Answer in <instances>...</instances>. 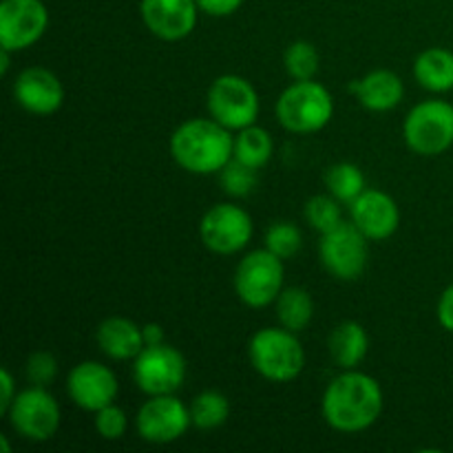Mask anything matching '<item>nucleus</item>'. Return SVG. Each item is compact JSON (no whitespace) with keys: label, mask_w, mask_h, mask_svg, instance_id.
<instances>
[{"label":"nucleus","mask_w":453,"mask_h":453,"mask_svg":"<svg viewBox=\"0 0 453 453\" xmlns=\"http://www.w3.org/2000/svg\"><path fill=\"white\" fill-rule=\"evenodd\" d=\"M208 113L230 131L252 127L259 118V96L246 78L234 73L219 75L206 96Z\"/></svg>","instance_id":"nucleus-7"},{"label":"nucleus","mask_w":453,"mask_h":453,"mask_svg":"<svg viewBox=\"0 0 453 453\" xmlns=\"http://www.w3.org/2000/svg\"><path fill=\"white\" fill-rule=\"evenodd\" d=\"M319 58L317 47L308 40H296L283 53V66L292 80H314L319 73Z\"/></svg>","instance_id":"nucleus-26"},{"label":"nucleus","mask_w":453,"mask_h":453,"mask_svg":"<svg viewBox=\"0 0 453 453\" xmlns=\"http://www.w3.org/2000/svg\"><path fill=\"white\" fill-rule=\"evenodd\" d=\"M49 27L42 0H3L0 3V47L22 51L38 42Z\"/></svg>","instance_id":"nucleus-13"},{"label":"nucleus","mask_w":453,"mask_h":453,"mask_svg":"<svg viewBox=\"0 0 453 453\" xmlns=\"http://www.w3.org/2000/svg\"><path fill=\"white\" fill-rule=\"evenodd\" d=\"M305 219L319 233H327V230L336 228L343 221V212H341V202L334 195H314L308 203H305Z\"/></svg>","instance_id":"nucleus-28"},{"label":"nucleus","mask_w":453,"mask_h":453,"mask_svg":"<svg viewBox=\"0 0 453 453\" xmlns=\"http://www.w3.org/2000/svg\"><path fill=\"white\" fill-rule=\"evenodd\" d=\"M133 379L149 396L175 394L186 380V361L173 345H146L133 361Z\"/></svg>","instance_id":"nucleus-10"},{"label":"nucleus","mask_w":453,"mask_h":453,"mask_svg":"<svg viewBox=\"0 0 453 453\" xmlns=\"http://www.w3.org/2000/svg\"><path fill=\"white\" fill-rule=\"evenodd\" d=\"M283 290V259L261 248L239 261L234 270V292L248 308H265L274 303Z\"/></svg>","instance_id":"nucleus-6"},{"label":"nucleus","mask_w":453,"mask_h":453,"mask_svg":"<svg viewBox=\"0 0 453 453\" xmlns=\"http://www.w3.org/2000/svg\"><path fill=\"white\" fill-rule=\"evenodd\" d=\"M97 348L113 361H135L137 354L146 348L142 327L124 317H109L97 326Z\"/></svg>","instance_id":"nucleus-19"},{"label":"nucleus","mask_w":453,"mask_h":453,"mask_svg":"<svg viewBox=\"0 0 453 453\" xmlns=\"http://www.w3.org/2000/svg\"><path fill=\"white\" fill-rule=\"evenodd\" d=\"M407 146L416 155L436 157L453 146V104L445 100H425L416 104L403 124Z\"/></svg>","instance_id":"nucleus-5"},{"label":"nucleus","mask_w":453,"mask_h":453,"mask_svg":"<svg viewBox=\"0 0 453 453\" xmlns=\"http://www.w3.org/2000/svg\"><path fill=\"white\" fill-rule=\"evenodd\" d=\"M274 303L279 323L290 332L305 330L314 317V299L305 288H283Z\"/></svg>","instance_id":"nucleus-22"},{"label":"nucleus","mask_w":453,"mask_h":453,"mask_svg":"<svg viewBox=\"0 0 453 453\" xmlns=\"http://www.w3.org/2000/svg\"><path fill=\"white\" fill-rule=\"evenodd\" d=\"M327 349L334 365H339L341 370H357L370 352V336L361 323L343 321L332 330Z\"/></svg>","instance_id":"nucleus-20"},{"label":"nucleus","mask_w":453,"mask_h":453,"mask_svg":"<svg viewBox=\"0 0 453 453\" xmlns=\"http://www.w3.org/2000/svg\"><path fill=\"white\" fill-rule=\"evenodd\" d=\"M199 9L208 16H215V18H226V16H233L239 7L243 4V0H197Z\"/></svg>","instance_id":"nucleus-32"},{"label":"nucleus","mask_w":453,"mask_h":453,"mask_svg":"<svg viewBox=\"0 0 453 453\" xmlns=\"http://www.w3.org/2000/svg\"><path fill=\"white\" fill-rule=\"evenodd\" d=\"M12 53L13 51H9V49L0 47V73L3 75H7L9 66H12Z\"/></svg>","instance_id":"nucleus-36"},{"label":"nucleus","mask_w":453,"mask_h":453,"mask_svg":"<svg viewBox=\"0 0 453 453\" xmlns=\"http://www.w3.org/2000/svg\"><path fill=\"white\" fill-rule=\"evenodd\" d=\"M197 0H142L140 13L146 29L159 40L175 42L193 34L199 16Z\"/></svg>","instance_id":"nucleus-15"},{"label":"nucleus","mask_w":453,"mask_h":453,"mask_svg":"<svg viewBox=\"0 0 453 453\" xmlns=\"http://www.w3.org/2000/svg\"><path fill=\"white\" fill-rule=\"evenodd\" d=\"M219 181L224 193L230 195V197H248L257 188V181L259 180H257L255 168L246 166V164L237 162L233 157L219 171Z\"/></svg>","instance_id":"nucleus-29"},{"label":"nucleus","mask_w":453,"mask_h":453,"mask_svg":"<svg viewBox=\"0 0 453 453\" xmlns=\"http://www.w3.org/2000/svg\"><path fill=\"white\" fill-rule=\"evenodd\" d=\"M190 418H193L195 427L202 432L219 429L230 418L228 396L217 389H206V392L197 394L195 401L190 403Z\"/></svg>","instance_id":"nucleus-24"},{"label":"nucleus","mask_w":453,"mask_h":453,"mask_svg":"<svg viewBox=\"0 0 453 453\" xmlns=\"http://www.w3.org/2000/svg\"><path fill=\"white\" fill-rule=\"evenodd\" d=\"M352 221L370 242H383L398 230L401 211L394 197L379 188H365L361 197L349 203Z\"/></svg>","instance_id":"nucleus-16"},{"label":"nucleus","mask_w":453,"mask_h":453,"mask_svg":"<svg viewBox=\"0 0 453 453\" xmlns=\"http://www.w3.org/2000/svg\"><path fill=\"white\" fill-rule=\"evenodd\" d=\"M171 155L193 175H212L234 157V137L217 119L195 118L173 131Z\"/></svg>","instance_id":"nucleus-2"},{"label":"nucleus","mask_w":453,"mask_h":453,"mask_svg":"<svg viewBox=\"0 0 453 453\" xmlns=\"http://www.w3.org/2000/svg\"><path fill=\"white\" fill-rule=\"evenodd\" d=\"M118 379L113 370L97 361H82L69 372L66 394L84 411H100L118 398Z\"/></svg>","instance_id":"nucleus-14"},{"label":"nucleus","mask_w":453,"mask_h":453,"mask_svg":"<svg viewBox=\"0 0 453 453\" xmlns=\"http://www.w3.org/2000/svg\"><path fill=\"white\" fill-rule=\"evenodd\" d=\"M277 119L286 131L310 135L330 124L334 115V100L323 84L314 80H295L279 96Z\"/></svg>","instance_id":"nucleus-4"},{"label":"nucleus","mask_w":453,"mask_h":453,"mask_svg":"<svg viewBox=\"0 0 453 453\" xmlns=\"http://www.w3.org/2000/svg\"><path fill=\"white\" fill-rule=\"evenodd\" d=\"M127 411H124L122 407L115 405V403H111V405L96 411V432L100 434L104 441H119V438L127 434Z\"/></svg>","instance_id":"nucleus-30"},{"label":"nucleus","mask_w":453,"mask_h":453,"mask_svg":"<svg viewBox=\"0 0 453 453\" xmlns=\"http://www.w3.org/2000/svg\"><path fill=\"white\" fill-rule=\"evenodd\" d=\"M248 358L259 376L273 383H290L303 372L305 349L296 332L286 327H264L248 343Z\"/></svg>","instance_id":"nucleus-3"},{"label":"nucleus","mask_w":453,"mask_h":453,"mask_svg":"<svg viewBox=\"0 0 453 453\" xmlns=\"http://www.w3.org/2000/svg\"><path fill=\"white\" fill-rule=\"evenodd\" d=\"M273 137H270L265 128L257 127V124L242 128L239 135L234 137V159L255 168V171L264 168L270 162V157H273Z\"/></svg>","instance_id":"nucleus-23"},{"label":"nucleus","mask_w":453,"mask_h":453,"mask_svg":"<svg viewBox=\"0 0 453 453\" xmlns=\"http://www.w3.org/2000/svg\"><path fill=\"white\" fill-rule=\"evenodd\" d=\"M58 374V361L51 352H31L27 358V380L38 388H49Z\"/></svg>","instance_id":"nucleus-31"},{"label":"nucleus","mask_w":453,"mask_h":453,"mask_svg":"<svg viewBox=\"0 0 453 453\" xmlns=\"http://www.w3.org/2000/svg\"><path fill=\"white\" fill-rule=\"evenodd\" d=\"M252 230H255V224L248 211L224 202L212 206L202 217L199 237L203 246L215 255H234L250 243Z\"/></svg>","instance_id":"nucleus-11"},{"label":"nucleus","mask_w":453,"mask_h":453,"mask_svg":"<svg viewBox=\"0 0 453 453\" xmlns=\"http://www.w3.org/2000/svg\"><path fill=\"white\" fill-rule=\"evenodd\" d=\"M326 186L341 203H352L365 190V175L357 164L341 162L327 168Z\"/></svg>","instance_id":"nucleus-25"},{"label":"nucleus","mask_w":453,"mask_h":453,"mask_svg":"<svg viewBox=\"0 0 453 453\" xmlns=\"http://www.w3.org/2000/svg\"><path fill=\"white\" fill-rule=\"evenodd\" d=\"M0 389H3V394H0V414H7V410L12 407L13 398L18 396L16 383H13V376L7 367H3V370H0Z\"/></svg>","instance_id":"nucleus-34"},{"label":"nucleus","mask_w":453,"mask_h":453,"mask_svg":"<svg viewBox=\"0 0 453 453\" xmlns=\"http://www.w3.org/2000/svg\"><path fill=\"white\" fill-rule=\"evenodd\" d=\"M303 246V234L292 221H274L265 233V248L279 259H292Z\"/></svg>","instance_id":"nucleus-27"},{"label":"nucleus","mask_w":453,"mask_h":453,"mask_svg":"<svg viewBox=\"0 0 453 453\" xmlns=\"http://www.w3.org/2000/svg\"><path fill=\"white\" fill-rule=\"evenodd\" d=\"M367 243L370 239L354 221H341L336 228L321 234L319 255L323 268L341 281H357L367 268Z\"/></svg>","instance_id":"nucleus-9"},{"label":"nucleus","mask_w":453,"mask_h":453,"mask_svg":"<svg viewBox=\"0 0 453 453\" xmlns=\"http://www.w3.org/2000/svg\"><path fill=\"white\" fill-rule=\"evenodd\" d=\"M0 445H3L4 453H9V451H12V447H9V442H7V436H0Z\"/></svg>","instance_id":"nucleus-37"},{"label":"nucleus","mask_w":453,"mask_h":453,"mask_svg":"<svg viewBox=\"0 0 453 453\" xmlns=\"http://www.w3.org/2000/svg\"><path fill=\"white\" fill-rule=\"evenodd\" d=\"M436 317H438V323L453 334V283L445 292H442L441 299H438Z\"/></svg>","instance_id":"nucleus-33"},{"label":"nucleus","mask_w":453,"mask_h":453,"mask_svg":"<svg viewBox=\"0 0 453 453\" xmlns=\"http://www.w3.org/2000/svg\"><path fill=\"white\" fill-rule=\"evenodd\" d=\"M349 91L358 97L367 111L374 113H385V111L396 109L405 96V84L401 75L389 69L370 71L363 78L349 82Z\"/></svg>","instance_id":"nucleus-18"},{"label":"nucleus","mask_w":453,"mask_h":453,"mask_svg":"<svg viewBox=\"0 0 453 453\" xmlns=\"http://www.w3.org/2000/svg\"><path fill=\"white\" fill-rule=\"evenodd\" d=\"M13 97L34 115H51L65 102V87L53 71L44 66H27L13 82Z\"/></svg>","instance_id":"nucleus-17"},{"label":"nucleus","mask_w":453,"mask_h":453,"mask_svg":"<svg viewBox=\"0 0 453 453\" xmlns=\"http://www.w3.org/2000/svg\"><path fill=\"white\" fill-rule=\"evenodd\" d=\"M190 425H193L190 407H186L173 394L150 396L135 416L137 434L150 445H168L180 441Z\"/></svg>","instance_id":"nucleus-12"},{"label":"nucleus","mask_w":453,"mask_h":453,"mask_svg":"<svg viewBox=\"0 0 453 453\" xmlns=\"http://www.w3.org/2000/svg\"><path fill=\"white\" fill-rule=\"evenodd\" d=\"M321 411L334 432H365L383 411V389L379 380L365 372L343 370L323 392Z\"/></svg>","instance_id":"nucleus-1"},{"label":"nucleus","mask_w":453,"mask_h":453,"mask_svg":"<svg viewBox=\"0 0 453 453\" xmlns=\"http://www.w3.org/2000/svg\"><path fill=\"white\" fill-rule=\"evenodd\" d=\"M9 425L18 436L31 442L51 441L60 429V405L47 392V388H31L18 392L12 407L7 410Z\"/></svg>","instance_id":"nucleus-8"},{"label":"nucleus","mask_w":453,"mask_h":453,"mask_svg":"<svg viewBox=\"0 0 453 453\" xmlns=\"http://www.w3.org/2000/svg\"><path fill=\"white\" fill-rule=\"evenodd\" d=\"M142 334H144L146 345L166 343V341H164V327L159 326V323H146V326H142Z\"/></svg>","instance_id":"nucleus-35"},{"label":"nucleus","mask_w":453,"mask_h":453,"mask_svg":"<svg viewBox=\"0 0 453 453\" xmlns=\"http://www.w3.org/2000/svg\"><path fill=\"white\" fill-rule=\"evenodd\" d=\"M414 78L432 93L453 91V51L445 47H429L414 62Z\"/></svg>","instance_id":"nucleus-21"}]
</instances>
